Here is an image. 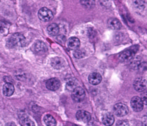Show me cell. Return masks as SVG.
I'll list each match as a JSON object with an SVG mask.
<instances>
[{"label":"cell","instance_id":"4","mask_svg":"<svg viewBox=\"0 0 147 126\" xmlns=\"http://www.w3.org/2000/svg\"><path fill=\"white\" fill-rule=\"evenodd\" d=\"M85 97V92L83 88L77 87L73 90L71 94L72 99L76 102H82Z\"/></svg>","mask_w":147,"mask_h":126},{"label":"cell","instance_id":"6","mask_svg":"<svg viewBox=\"0 0 147 126\" xmlns=\"http://www.w3.org/2000/svg\"><path fill=\"white\" fill-rule=\"evenodd\" d=\"M136 51L134 49H129L122 52L119 55V58L121 61L127 62L131 60L134 57Z\"/></svg>","mask_w":147,"mask_h":126},{"label":"cell","instance_id":"2","mask_svg":"<svg viewBox=\"0 0 147 126\" xmlns=\"http://www.w3.org/2000/svg\"><path fill=\"white\" fill-rule=\"evenodd\" d=\"M113 110L114 113L118 117L125 116L129 113L128 107L126 104L121 103L115 104L114 106Z\"/></svg>","mask_w":147,"mask_h":126},{"label":"cell","instance_id":"11","mask_svg":"<svg viewBox=\"0 0 147 126\" xmlns=\"http://www.w3.org/2000/svg\"><path fill=\"white\" fill-rule=\"evenodd\" d=\"M88 80L90 84L93 85H97L102 81V76L98 73H92L88 77Z\"/></svg>","mask_w":147,"mask_h":126},{"label":"cell","instance_id":"22","mask_svg":"<svg viewBox=\"0 0 147 126\" xmlns=\"http://www.w3.org/2000/svg\"><path fill=\"white\" fill-rule=\"evenodd\" d=\"M85 52L82 50L78 49L75 50L74 53V57L77 59H80L84 58L85 56Z\"/></svg>","mask_w":147,"mask_h":126},{"label":"cell","instance_id":"14","mask_svg":"<svg viewBox=\"0 0 147 126\" xmlns=\"http://www.w3.org/2000/svg\"><path fill=\"white\" fill-rule=\"evenodd\" d=\"M14 90V87L11 83H7L3 86V92L4 95L9 97L13 95Z\"/></svg>","mask_w":147,"mask_h":126},{"label":"cell","instance_id":"1","mask_svg":"<svg viewBox=\"0 0 147 126\" xmlns=\"http://www.w3.org/2000/svg\"><path fill=\"white\" fill-rule=\"evenodd\" d=\"M26 38L23 35L20 33H15L9 38L7 42V45L9 48L23 47L26 46Z\"/></svg>","mask_w":147,"mask_h":126},{"label":"cell","instance_id":"23","mask_svg":"<svg viewBox=\"0 0 147 126\" xmlns=\"http://www.w3.org/2000/svg\"><path fill=\"white\" fill-rule=\"evenodd\" d=\"M7 24L4 21H0V32L4 33L8 31Z\"/></svg>","mask_w":147,"mask_h":126},{"label":"cell","instance_id":"27","mask_svg":"<svg viewBox=\"0 0 147 126\" xmlns=\"http://www.w3.org/2000/svg\"><path fill=\"white\" fill-rule=\"evenodd\" d=\"M145 121H144V122H145V124H146V125H147V115L146 116V118H145Z\"/></svg>","mask_w":147,"mask_h":126},{"label":"cell","instance_id":"17","mask_svg":"<svg viewBox=\"0 0 147 126\" xmlns=\"http://www.w3.org/2000/svg\"><path fill=\"white\" fill-rule=\"evenodd\" d=\"M47 30L48 33L51 36H56L59 32V27L57 24L53 23L48 27Z\"/></svg>","mask_w":147,"mask_h":126},{"label":"cell","instance_id":"12","mask_svg":"<svg viewBox=\"0 0 147 126\" xmlns=\"http://www.w3.org/2000/svg\"><path fill=\"white\" fill-rule=\"evenodd\" d=\"M108 25L111 29L119 30L122 27V24L119 20L116 18H110L108 21Z\"/></svg>","mask_w":147,"mask_h":126},{"label":"cell","instance_id":"3","mask_svg":"<svg viewBox=\"0 0 147 126\" xmlns=\"http://www.w3.org/2000/svg\"><path fill=\"white\" fill-rule=\"evenodd\" d=\"M38 16L40 20L46 22L52 19L53 15L50 9L47 7H43L39 10Z\"/></svg>","mask_w":147,"mask_h":126},{"label":"cell","instance_id":"13","mask_svg":"<svg viewBox=\"0 0 147 126\" xmlns=\"http://www.w3.org/2000/svg\"><path fill=\"white\" fill-rule=\"evenodd\" d=\"M68 46L71 50H76L80 46L79 39L75 37L70 38L68 41Z\"/></svg>","mask_w":147,"mask_h":126},{"label":"cell","instance_id":"28","mask_svg":"<svg viewBox=\"0 0 147 126\" xmlns=\"http://www.w3.org/2000/svg\"><path fill=\"white\" fill-rule=\"evenodd\" d=\"M0 1H1V0H0Z\"/></svg>","mask_w":147,"mask_h":126},{"label":"cell","instance_id":"15","mask_svg":"<svg viewBox=\"0 0 147 126\" xmlns=\"http://www.w3.org/2000/svg\"><path fill=\"white\" fill-rule=\"evenodd\" d=\"M34 50L38 54H44L47 51V48L44 42L38 41L34 45Z\"/></svg>","mask_w":147,"mask_h":126},{"label":"cell","instance_id":"16","mask_svg":"<svg viewBox=\"0 0 147 126\" xmlns=\"http://www.w3.org/2000/svg\"><path fill=\"white\" fill-rule=\"evenodd\" d=\"M103 124L106 126H111L115 121L114 115L110 113H105L102 118Z\"/></svg>","mask_w":147,"mask_h":126},{"label":"cell","instance_id":"10","mask_svg":"<svg viewBox=\"0 0 147 126\" xmlns=\"http://www.w3.org/2000/svg\"><path fill=\"white\" fill-rule=\"evenodd\" d=\"M51 65L55 69H60L64 67L65 65V62L61 57H54L51 61Z\"/></svg>","mask_w":147,"mask_h":126},{"label":"cell","instance_id":"8","mask_svg":"<svg viewBox=\"0 0 147 126\" xmlns=\"http://www.w3.org/2000/svg\"><path fill=\"white\" fill-rule=\"evenodd\" d=\"M76 117L78 121L84 123H88L91 119L90 114L84 110L78 111L76 113Z\"/></svg>","mask_w":147,"mask_h":126},{"label":"cell","instance_id":"20","mask_svg":"<svg viewBox=\"0 0 147 126\" xmlns=\"http://www.w3.org/2000/svg\"><path fill=\"white\" fill-rule=\"evenodd\" d=\"M133 3L135 7L139 10H143L145 8V0H134Z\"/></svg>","mask_w":147,"mask_h":126},{"label":"cell","instance_id":"24","mask_svg":"<svg viewBox=\"0 0 147 126\" xmlns=\"http://www.w3.org/2000/svg\"><path fill=\"white\" fill-rule=\"evenodd\" d=\"M76 83L73 80H70L66 84V88L69 91H73L76 87Z\"/></svg>","mask_w":147,"mask_h":126},{"label":"cell","instance_id":"5","mask_svg":"<svg viewBox=\"0 0 147 126\" xmlns=\"http://www.w3.org/2000/svg\"><path fill=\"white\" fill-rule=\"evenodd\" d=\"M131 107L134 111L136 112L141 111L143 109L144 103L141 97L138 96L134 97L130 101Z\"/></svg>","mask_w":147,"mask_h":126},{"label":"cell","instance_id":"21","mask_svg":"<svg viewBox=\"0 0 147 126\" xmlns=\"http://www.w3.org/2000/svg\"><path fill=\"white\" fill-rule=\"evenodd\" d=\"M20 124L22 125L23 126H35L34 122L28 117H23L20 120Z\"/></svg>","mask_w":147,"mask_h":126},{"label":"cell","instance_id":"18","mask_svg":"<svg viewBox=\"0 0 147 126\" xmlns=\"http://www.w3.org/2000/svg\"><path fill=\"white\" fill-rule=\"evenodd\" d=\"M45 123L49 126H54L57 125V121L51 115H47L44 118Z\"/></svg>","mask_w":147,"mask_h":126},{"label":"cell","instance_id":"7","mask_svg":"<svg viewBox=\"0 0 147 126\" xmlns=\"http://www.w3.org/2000/svg\"><path fill=\"white\" fill-rule=\"evenodd\" d=\"M134 87L135 90L138 92H143L146 90L147 87L146 80L143 78L136 79L134 83Z\"/></svg>","mask_w":147,"mask_h":126},{"label":"cell","instance_id":"19","mask_svg":"<svg viewBox=\"0 0 147 126\" xmlns=\"http://www.w3.org/2000/svg\"><path fill=\"white\" fill-rule=\"evenodd\" d=\"M80 2L81 5L86 8L90 9L95 6V0H80Z\"/></svg>","mask_w":147,"mask_h":126},{"label":"cell","instance_id":"25","mask_svg":"<svg viewBox=\"0 0 147 126\" xmlns=\"http://www.w3.org/2000/svg\"><path fill=\"white\" fill-rule=\"evenodd\" d=\"M142 100L144 104L147 105V91H144L142 94L141 97Z\"/></svg>","mask_w":147,"mask_h":126},{"label":"cell","instance_id":"26","mask_svg":"<svg viewBox=\"0 0 147 126\" xmlns=\"http://www.w3.org/2000/svg\"><path fill=\"white\" fill-rule=\"evenodd\" d=\"M116 125L117 126H128L129 125V123L127 121L121 120L117 121Z\"/></svg>","mask_w":147,"mask_h":126},{"label":"cell","instance_id":"9","mask_svg":"<svg viewBox=\"0 0 147 126\" xmlns=\"http://www.w3.org/2000/svg\"><path fill=\"white\" fill-rule=\"evenodd\" d=\"M46 85L47 89L50 90L54 91L59 89L60 86V82L58 79L53 78L47 80Z\"/></svg>","mask_w":147,"mask_h":126}]
</instances>
